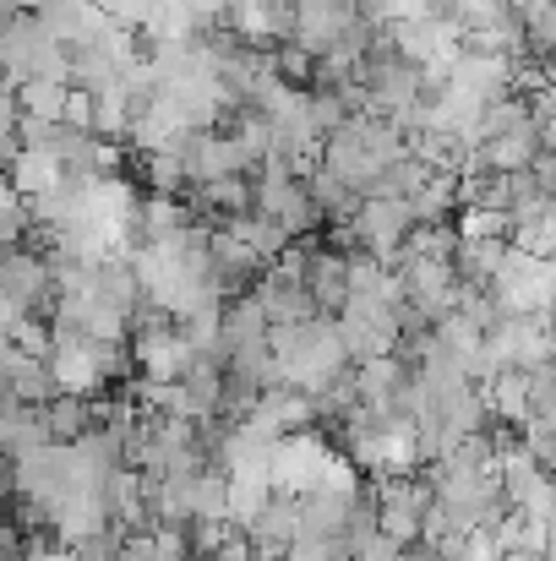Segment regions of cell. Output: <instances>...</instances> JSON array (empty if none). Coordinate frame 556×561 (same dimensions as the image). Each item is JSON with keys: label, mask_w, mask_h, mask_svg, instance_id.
<instances>
[{"label": "cell", "mask_w": 556, "mask_h": 561, "mask_svg": "<svg viewBox=\"0 0 556 561\" xmlns=\"http://www.w3.org/2000/svg\"><path fill=\"white\" fill-rule=\"evenodd\" d=\"M273 355L284 366V387H300L311 398H322L339 376L355 371L333 317H317V322H300V328H273Z\"/></svg>", "instance_id": "obj_1"}, {"label": "cell", "mask_w": 556, "mask_h": 561, "mask_svg": "<svg viewBox=\"0 0 556 561\" xmlns=\"http://www.w3.org/2000/svg\"><path fill=\"white\" fill-rule=\"evenodd\" d=\"M339 463H344V458H339L333 442H322L317 431L284 436V442H279V463H273V491H284V496H317V491L333 480Z\"/></svg>", "instance_id": "obj_2"}, {"label": "cell", "mask_w": 556, "mask_h": 561, "mask_svg": "<svg viewBox=\"0 0 556 561\" xmlns=\"http://www.w3.org/2000/svg\"><path fill=\"white\" fill-rule=\"evenodd\" d=\"M491 295H497V306L508 317H546L556 306V262L530 256V251H513L508 267H502V278L491 284Z\"/></svg>", "instance_id": "obj_3"}, {"label": "cell", "mask_w": 556, "mask_h": 561, "mask_svg": "<svg viewBox=\"0 0 556 561\" xmlns=\"http://www.w3.org/2000/svg\"><path fill=\"white\" fill-rule=\"evenodd\" d=\"M420 229L415 218V202H393V196H366L361 213H355V234H361V251L382 256L387 267L398 262V251L409 245V234Z\"/></svg>", "instance_id": "obj_4"}, {"label": "cell", "mask_w": 556, "mask_h": 561, "mask_svg": "<svg viewBox=\"0 0 556 561\" xmlns=\"http://www.w3.org/2000/svg\"><path fill=\"white\" fill-rule=\"evenodd\" d=\"M541 153H546V142H541V126L530 121V126H519L497 142H480L469 153V175H524Z\"/></svg>", "instance_id": "obj_5"}, {"label": "cell", "mask_w": 556, "mask_h": 561, "mask_svg": "<svg viewBox=\"0 0 556 561\" xmlns=\"http://www.w3.org/2000/svg\"><path fill=\"white\" fill-rule=\"evenodd\" d=\"M355 22V5L350 0H295V38L300 49H311L317 60L344 38V27Z\"/></svg>", "instance_id": "obj_6"}, {"label": "cell", "mask_w": 556, "mask_h": 561, "mask_svg": "<svg viewBox=\"0 0 556 561\" xmlns=\"http://www.w3.org/2000/svg\"><path fill=\"white\" fill-rule=\"evenodd\" d=\"M306 284H311V295H317V311H322V317H339V311L350 306V256L333 251V245H322V240H311Z\"/></svg>", "instance_id": "obj_7"}, {"label": "cell", "mask_w": 556, "mask_h": 561, "mask_svg": "<svg viewBox=\"0 0 556 561\" xmlns=\"http://www.w3.org/2000/svg\"><path fill=\"white\" fill-rule=\"evenodd\" d=\"M486 403H491V420L497 425H513V431H524L530 420H535V392H530V371H497L486 381Z\"/></svg>", "instance_id": "obj_8"}, {"label": "cell", "mask_w": 556, "mask_h": 561, "mask_svg": "<svg viewBox=\"0 0 556 561\" xmlns=\"http://www.w3.org/2000/svg\"><path fill=\"white\" fill-rule=\"evenodd\" d=\"M508 256H513V240H458L453 267H458L464 289H491V284L502 278Z\"/></svg>", "instance_id": "obj_9"}, {"label": "cell", "mask_w": 556, "mask_h": 561, "mask_svg": "<svg viewBox=\"0 0 556 561\" xmlns=\"http://www.w3.org/2000/svg\"><path fill=\"white\" fill-rule=\"evenodd\" d=\"M224 229H235V240H246V245H251V251H257L268 267H273V262H279L290 245H300V240H295V234H290V229L273 218V213H246V218H229Z\"/></svg>", "instance_id": "obj_10"}, {"label": "cell", "mask_w": 556, "mask_h": 561, "mask_svg": "<svg viewBox=\"0 0 556 561\" xmlns=\"http://www.w3.org/2000/svg\"><path fill=\"white\" fill-rule=\"evenodd\" d=\"M431 175H436L431 164H420L415 153H404L398 164H387V170L376 175V186H371L366 196H393V202H415L420 191L431 186Z\"/></svg>", "instance_id": "obj_11"}, {"label": "cell", "mask_w": 556, "mask_h": 561, "mask_svg": "<svg viewBox=\"0 0 556 561\" xmlns=\"http://www.w3.org/2000/svg\"><path fill=\"white\" fill-rule=\"evenodd\" d=\"M5 170H11V191H22L27 202L49 196V191L66 181V170H60V164H55L49 153H33V148H27V153H22L16 164H5Z\"/></svg>", "instance_id": "obj_12"}, {"label": "cell", "mask_w": 556, "mask_h": 561, "mask_svg": "<svg viewBox=\"0 0 556 561\" xmlns=\"http://www.w3.org/2000/svg\"><path fill=\"white\" fill-rule=\"evenodd\" d=\"M458 234L464 240H513V218L497 207H464L458 213Z\"/></svg>", "instance_id": "obj_13"}, {"label": "cell", "mask_w": 556, "mask_h": 561, "mask_svg": "<svg viewBox=\"0 0 556 561\" xmlns=\"http://www.w3.org/2000/svg\"><path fill=\"white\" fill-rule=\"evenodd\" d=\"M66 99H71V88H60V82H27L22 88V110L33 121H66Z\"/></svg>", "instance_id": "obj_14"}]
</instances>
